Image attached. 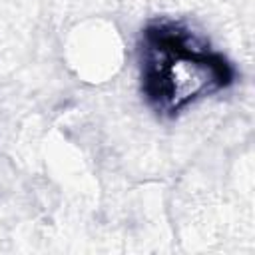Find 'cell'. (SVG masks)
Returning <instances> with one entry per match:
<instances>
[{
    "label": "cell",
    "instance_id": "6da1fadb",
    "mask_svg": "<svg viewBox=\"0 0 255 255\" xmlns=\"http://www.w3.org/2000/svg\"><path fill=\"white\" fill-rule=\"evenodd\" d=\"M231 80L223 58L189 46L179 30L157 28L147 34L145 92L161 112H177Z\"/></svg>",
    "mask_w": 255,
    "mask_h": 255
}]
</instances>
